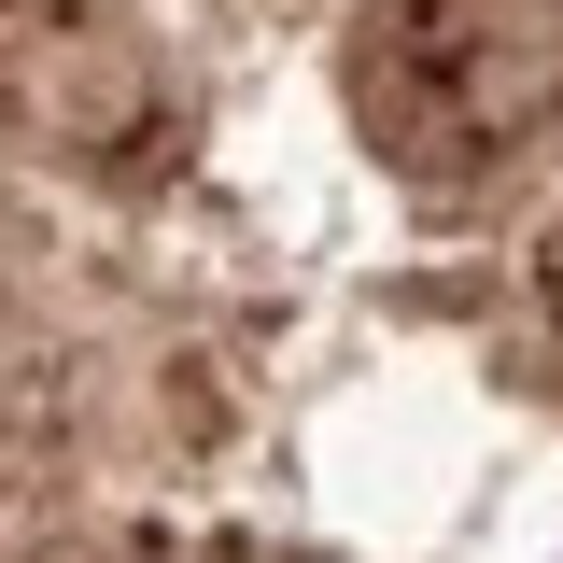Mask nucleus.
I'll list each match as a JSON object with an SVG mask.
<instances>
[{
  "label": "nucleus",
  "instance_id": "obj_1",
  "mask_svg": "<svg viewBox=\"0 0 563 563\" xmlns=\"http://www.w3.org/2000/svg\"><path fill=\"white\" fill-rule=\"evenodd\" d=\"M0 563H563V0H0Z\"/></svg>",
  "mask_w": 563,
  "mask_h": 563
}]
</instances>
